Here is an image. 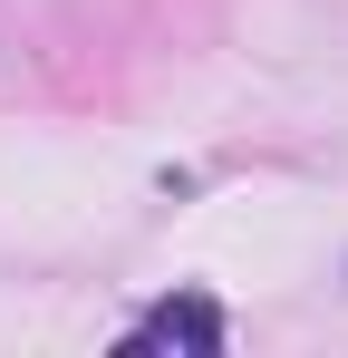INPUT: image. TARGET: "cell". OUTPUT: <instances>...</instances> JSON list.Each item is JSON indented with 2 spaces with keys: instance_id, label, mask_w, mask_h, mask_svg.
<instances>
[{
  "instance_id": "obj_1",
  "label": "cell",
  "mask_w": 348,
  "mask_h": 358,
  "mask_svg": "<svg viewBox=\"0 0 348 358\" xmlns=\"http://www.w3.org/2000/svg\"><path fill=\"white\" fill-rule=\"evenodd\" d=\"M126 349H194V358H213L223 349V310L203 291H174V300H155V310L126 329Z\"/></svg>"
}]
</instances>
